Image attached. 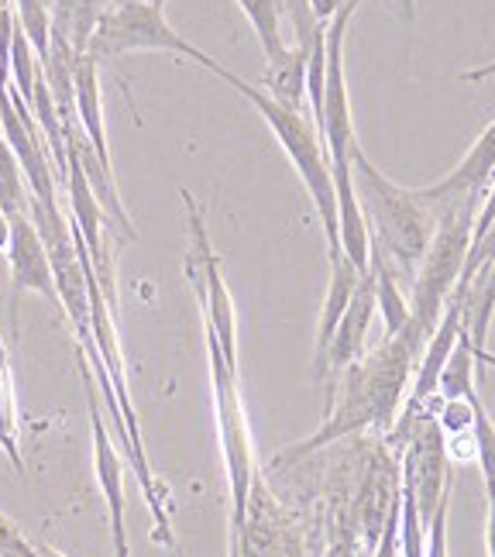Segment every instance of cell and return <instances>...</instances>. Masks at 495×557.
Listing matches in <instances>:
<instances>
[{"mask_svg": "<svg viewBox=\"0 0 495 557\" xmlns=\"http://www.w3.org/2000/svg\"><path fill=\"white\" fill-rule=\"evenodd\" d=\"M488 76H495V59L492 62H485V66H475V70H465L458 79H465V83H482V79H488Z\"/></svg>", "mask_w": 495, "mask_h": 557, "instance_id": "cell-33", "label": "cell"}, {"mask_svg": "<svg viewBox=\"0 0 495 557\" xmlns=\"http://www.w3.org/2000/svg\"><path fill=\"white\" fill-rule=\"evenodd\" d=\"M283 4H286V0H279V8H283Z\"/></svg>", "mask_w": 495, "mask_h": 557, "instance_id": "cell-39", "label": "cell"}, {"mask_svg": "<svg viewBox=\"0 0 495 557\" xmlns=\"http://www.w3.org/2000/svg\"><path fill=\"white\" fill-rule=\"evenodd\" d=\"M180 197L189 213V251L183 259L186 278L193 293H197L203 327L218 337L221 355L231 369H238V313H234V299L224 283V269H221V255L210 245V231L203 224V210L193 200L189 189H180Z\"/></svg>", "mask_w": 495, "mask_h": 557, "instance_id": "cell-7", "label": "cell"}, {"mask_svg": "<svg viewBox=\"0 0 495 557\" xmlns=\"http://www.w3.org/2000/svg\"><path fill=\"white\" fill-rule=\"evenodd\" d=\"M213 76H221L231 90H238L262 121L272 127L275 141L283 145L286 159L293 162V169L304 180L310 200L317 207V218H320V227H324V238H327V255H337L341 245H337V193H334V176H331V159H327V148H324V138H320L317 124L307 117V111H293V107L272 100L262 87H255V83L234 76L231 70H218Z\"/></svg>", "mask_w": 495, "mask_h": 557, "instance_id": "cell-3", "label": "cell"}, {"mask_svg": "<svg viewBox=\"0 0 495 557\" xmlns=\"http://www.w3.org/2000/svg\"><path fill=\"white\" fill-rule=\"evenodd\" d=\"M111 0H55L52 8V38H62L73 52L86 49L94 25Z\"/></svg>", "mask_w": 495, "mask_h": 557, "instance_id": "cell-19", "label": "cell"}, {"mask_svg": "<svg viewBox=\"0 0 495 557\" xmlns=\"http://www.w3.org/2000/svg\"><path fill=\"white\" fill-rule=\"evenodd\" d=\"M320 35V32H317ZM313 46H286L283 55L269 59V70H265V94L279 103L293 107V111H304L307 103V59H310Z\"/></svg>", "mask_w": 495, "mask_h": 557, "instance_id": "cell-16", "label": "cell"}, {"mask_svg": "<svg viewBox=\"0 0 495 557\" xmlns=\"http://www.w3.org/2000/svg\"><path fill=\"white\" fill-rule=\"evenodd\" d=\"M0 557H35L32 541L17 530L11 517L0 512Z\"/></svg>", "mask_w": 495, "mask_h": 557, "instance_id": "cell-28", "label": "cell"}, {"mask_svg": "<svg viewBox=\"0 0 495 557\" xmlns=\"http://www.w3.org/2000/svg\"><path fill=\"white\" fill-rule=\"evenodd\" d=\"M341 4H344V0H310V11H313V17L320 21V25H327V21L341 11Z\"/></svg>", "mask_w": 495, "mask_h": 557, "instance_id": "cell-31", "label": "cell"}, {"mask_svg": "<svg viewBox=\"0 0 495 557\" xmlns=\"http://www.w3.org/2000/svg\"><path fill=\"white\" fill-rule=\"evenodd\" d=\"M447 512H450V492L437 503L434 517L423 530V557H447Z\"/></svg>", "mask_w": 495, "mask_h": 557, "instance_id": "cell-26", "label": "cell"}, {"mask_svg": "<svg viewBox=\"0 0 495 557\" xmlns=\"http://www.w3.org/2000/svg\"><path fill=\"white\" fill-rule=\"evenodd\" d=\"M358 554V537H355V527H351V509H348V517H341L334 520L331 527V544L324 550V557H355Z\"/></svg>", "mask_w": 495, "mask_h": 557, "instance_id": "cell-27", "label": "cell"}, {"mask_svg": "<svg viewBox=\"0 0 495 557\" xmlns=\"http://www.w3.org/2000/svg\"><path fill=\"white\" fill-rule=\"evenodd\" d=\"M471 403V444H475V461L482 468L485 488L495 485V420L488 417L479 393L468 396Z\"/></svg>", "mask_w": 495, "mask_h": 557, "instance_id": "cell-25", "label": "cell"}, {"mask_svg": "<svg viewBox=\"0 0 495 557\" xmlns=\"http://www.w3.org/2000/svg\"><path fill=\"white\" fill-rule=\"evenodd\" d=\"M461 307H465V331L471 337V345L485 348L488 324H492V313H495V262L482 275L471 278L465 296H461Z\"/></svg>", "mask_w": 495, "mask_h": 557, "instance_id": "cell-21", "label": "cell"}, {"mask_svg": "<svg viewBox=\"0 0 495 557\" xmlns=\"http://www.w3.org/2000/svg\"><path fill=\"white\" fill-rule=\"evenodd\" d=\"M0 210L14 218V213H28V183L21 173V162L14 148L8 145L4 132H0Z\"/></svg>", "mask_w": 495, "mask_h": 557, "instance_id": "cell-24", "label": "cell"}, {"mask_svg": "<svg viewBox=\"0 0 495 557\" xmlns=\"http://www.w3.org/2000/svg\"><path fill=\"white\" fill-rule=\"evenodd\" d=\"M79 375H83V389L86 403H90V434H94V468H97V482L107 499V512H111V541H114V557H132L127 547V527H124V465L121 455L107 434V423L100 417V399H97V375L90 369V361L79 351Z\"/></svg>", "mask_w": 495, "mask_h": 557, "instance_id": "cell-9", "label": "cell"}, {"mask_svg": "<svg viewBox=\"0 0 495 557\" xmlns=\"http://www.w3.org/2000/svg\"><path fill=\"white\" fill-rule=\"evenodd\" d=\"M90 59H117L127 52H169L197 62V66L218 73L221 62L186 41L176 28L165 21V8L148 4V0H111L100 21L94 25L86 49Z\"/></svg>", "mask_w": 495, "mask_h": 557, "instance_id": "cell-6", "label": "cell"}, {"mask_svg": "<svg viewBox=\"0 0 495 557\" xmlns=\"http://www.w3.org/2000/svg\"><path fill=\"white\" fill-rule=\"evenodd\" d=\"M399 506V461L385 451V447H375L369 468L358 482V496L351 503V527L361 547H375L382 537V527L389 520V512Z\"/></svg>", "mask_w": 495, "mask_h": 557, "instance_id": "cell-10", "label": "cell"}, {"mask_svg": "<svg viewBox=\"0 0 495 557\" xmlns=\"http://www.w3.org/2000/svg\"><path fill=\"white\" fill-rule=\"evenodd\" d=\"M475 389V351H471V337L468 331L458 334L455 351L447 355L441 379H437V396L441 399H468Z\"/></svg>", "mask_w": 495, "mask_h": 557, "instance_id": "cell-22", "label": "cell"}, {"mask_svg": "<svg viewBox=\"0 0 495 557\" xmlns=\"http://www.w3.org/2000/svg\"><path fill=\"white\" fill-rule=\"evenodd\" d=\"M8 242H11V218L0 210V255L8 251Z\"/></svg>", "mask_w": 495, "mask_h": 557, "instance_id": "cell-34", "label": "cell"}, {"mask_svg": "<svg viewBox=\"0 0 495 557\" xmlns=\"http://www.w3.org/2000/svg\"><path fill=\"white\" fill-rule=\"evenodd\" d=\"M148 4H159V8H165V0H148Z\"/></svg>", "mask_w": 495, "mask_h": 557, "instance_id": "cell-38", "label": "cell"}, {"mask_svg": "<svg viewBox=\"0 0 495 557\" xmlns=\"http://www.w3.org/2000/svg\"><path fill=\"white\" fill-rule=\"evenodd\" d=\"M0 447L11 458L17 471H25V458H21V413H17V382L8 361V345L0 337Z\"/></svg>", "mask_w": 495, "mask_h": 557, "instance_id": "cell-20", "label": "cell"}, {"mask_svg": "<svg viewBox=\"0 0 495 557\" xmlns=\"http://www.w3.org/2000/svg\"><path fill=\"white\" fill-rule=\"evenodd\" d=\"M369 272H372V283H375V310L385 320V334H396L410 324V299L399 293L396 283V272L393 262L372 245L369 248Z\"/></svg>", "mask_w": 495, "mask_h": 557, "instance_id": "cell-18", "label": "cell"}, {"mask_svg": "<svg viewBox=\"0 0 495 557\" xmlns=\"http://www.w3.org/2000/svg\"><path fill=\"white\" fill-rule=\"evenodd\" d=\"M461 331H465V307H461V299H458V296H450V299H447V307H444V313H441V320H437V327L430 331L426 345H423V351H420V361H417V369H413V372H417V379H413V393H410V399H406V406H403V413H399V417H410V413L423 410L426 399H430V396H437L441 369H444L447 355L455 351ZM399 417H396V420H399Z\"/></svg>", "mask_w": 495, "mask_h": 557, "instance_id": "cell-14", "label": "cell"}, {"mask_svg": "<svg viewBox=\"0 0 495 557\" xmlns=\"http://www.w3.org/2000/svg\"><path fill=\"white\" fill-rule=\"evenodd\" d=\"M4 255L11 262V320H17V299L25 293H41L52 304H59L46 242H41L28 213H14L11 218V242Z\"/></svg>", "mask_w": 495, "mask_h": 557, "instance_id": "cell-11", "label": "cell"}, {"mask_svg": "<svg viewBox=\"0 0 495 557\" xmlns=\"http://www.w3.org/2000/svg\"><path fill=\"white\" fill-rule=\"evenodd\" d=\"M372 557H399V506L389 512V520H385L382 537L372 547Z\"/></svg>", "mask_w": 495, "mask_h": 557, "instance_id": "cell-29", "label": "cell"}, {"mask_svg": "<svg viewBox=\"0 0 495 557\" xmlns=\"http://www.w3.org/2000/svg\"><path fill=\"white\" fill-rule=\"evenodd\" d=\"M207 337V361H210V385H213V417H218V437H221V455L227 471V492H231V541L242 533L245 509H248V492L255 482V444H251V426L245 413L238 369H231L218 337L203 327Z\"/></svg>", "mask_w": 495, "mask_h": 557, "instance_id": "cell-5", "label": "cell"}, {"mask_svg": "<svg viewBox=\"0 0 495 557\" xmlns=\"http://www.w3.org/2000/svg\"><path fill=\"white\" fill-rule=\"evenodd\" d=\"M100 62L90 59L86 52H76L73 59V107L79 117V132L90 141L94 156L100 159L103 173L114 176L111 165V145H107V127H103V100H100V76H97Z\"/></svg>", "mask_w": 495, "mask_h": 557, "instance_id": "cell-15", "label": "cell"}, {"mask_svg": "<svg viewBox=\"0 0 495 557\" xmlns=\"http://www.w3.org/2000/svg\"><path fill=\"white\" fill-rule=\"evenodd\" d=\"M238 8L245 11L258 41H262L265 62L283 55L286 41H283V8H279V0H238Z\"/></svg>", "mask_w": 495, "mask_h": 557, "instance_id": "cell-23", "label": "cell"}, {"mask_svg": "<svg viewBox=\"0 0 495 557\" xmlns=\"http://www.w3.org/2000/svg\"><path fill=\"white\" fill-rule=\"evenodd\" d=\"M32 550H35V557H66L62 550H55L52 544H32Z\"/></svg>", "mask_w": 495, "mask_h": 557, "instance_id": "cell-36", "label": "cell"}, {"mask_svg": "<svg viewBox=\"0 0 495 557\" xmlns=\"http://www.w3.org/2000/svg\"><path fill=\"white\" fill-rule=\"evenodd\" d=\"M231 544H238L242 557H307L304 533L258 475L248 492L242 533Z\"/></svg>", "mask_w": 495, "mask_h": 557, "instance_id": "cell-8", "label": "cell"}, {"mask_svg": "<svg viewBox=\"0 0 495 557\" xmlns=\"http://www.w3.org/2000/svg\"><path fill=\"white\" fill-rule=\"evenodd\" d=\"M479 203H482V197H458V200H447V203L434 207L437 210L434 238H430L423 259L417 265L413 299H410V327L423 337V345H426L430 331L437 327L447 299L461 278Z\"/></svg>", "mask_w": 495, "mask_h": 557, "instance_id": "cell-4", "label": "cell"}, {"mask_svg": "<svg viewBox=\"0 0 495 557\" xmlns=\"http://www.w3.org/2000/svg\"><path fill=\"white\" fill-rule=\"evenodd\" d=\"M351 180L372 245L403 272H417L430 238H434L437 210L426 200H420L417 189H406L385 176L361 152L358 141L351 148Z\"/></svg>", "mask_w": 495, "mask_h": 557, "instance_id": "cell-2", "label": "cell"}, {"mask_svg": "<svg viewBox=\"0 0 495 557\" xmlns=\"http://www.w3.org/2000/svg\"><path fill=\"white\" fill-rule=\"evenodd\" d=\"M344 4H348V8H358L361 0H344ZM396 4H399V14H403L406 25H413V21H417V0H396Z\"/></svg>", "mask_w": 495, "mask_h": 557, "instance_id": "cell-32", "label": "cell"}, {"mask_svg": "<svg viewBox=\"0 0 495 557\" xmlns=\"http://www.w3.org/2000/svg\"><path fill=\"white\" fill-rule=\"evenodd\" d=\"M423 351V337L406 324L396 334H385L379 348L351 361L334 382L327 399V420L317 434L286 447L275 461H299L320 447H327L341 437H351L358 431H393L399 417V406L406 396V385L413 379V369Z\"/></svg>", "mask_w": 495, "mask_h": 557, "instance_id": "cell-1", "label": "cell"}, {"mask_svg": "<svg viewBox=\"0 0 495 557\" xmlns=\"http://www.w3.org/2000/svg\"><path fill=\"white\" fill-rule=\"evenodd\" d=\"M485 499H488V509H485V550H488V557H495V485L485 488Z\"/></svg>", "mask_w": 495, "mask_h": 557, "instance_id": "cell-30", "label": "cell"}, {"mask_svg": "<svg viewBox=\"0 0 495 557\" xmlns=\"http://www.w3.org/2000/svg\"><path fill=\"white\" fill-rule=\"evenodd\" d=\"M495 180V117L485 124V132L475 138V145L461 156V162L437 183H430L420 193V200L430 207L458 200V197H485L488 183Z\"/></svg>", "mask_w": 495, "mask_h": 557, "instance_id": "cell-13", "label": "cell"}, {"mask_svg": "<svg viewBox=\"0 0 495 557\" xmlns=\"http://www.w3.org/2000/svg\"><path fill=\"white\" fill-rule=\"evenodd\" d=\"M361 283V272L344 259V255H331V283H327V296H324V310H320V324H317V348H313V361L324 355L327 341L337 327L341 313L348 310L351 296Z\"/></svg>", "mask_w": 495, "mask_h": 557, "instance_id": "cell-17", "label": "cell"}, {"mask_svg": "<svg viewBox=\"0 0 495 557\" xmlns=\"http://www.w3.org/2000/svg\"><path fill=\"white\" fill-rule=\"evenodd\" d=\"M227 557H242V550H238V544H231V554Z\"/></svg>", "mask_w": 495, "mask_h": 557, "instance_id": "cell-37", "label": "cell"}, {"mask_svg": "<svg viewBox=\"0 0 495 557\" xmlns=\"http://www.w3.org/2000/svg\"><path fill=\"white\" fill-rule=\"evenodd\" d=\"M471 351H475V361H479V366H488V369H495V355H492L488 348H475V345H471Z\"/></svg>", "mask_w": 495, "mask_h": 557, "instance_id": "cell-35", "label": "cell"}, {"mask_svg": "<svg viewBox=\"0 0 495 557\" xmlns=\"http://www.w3.org/2000/svg\"><path fill=\"white\" fill-rule=\"evenodd\" d=\"M372 317H375V283H372V272H361V283H358V289L351 296L348 310L341 313L324 355L313 361V375L317 379L334 382L344 369L351 366V361L361 358L364 337H369V327H372Z\"/></svg>", "mask_w": 495, "mask_h": 557, "instance_id": "cell-12", "label": "cell"}]
</instances>
